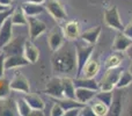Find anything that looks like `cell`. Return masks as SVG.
<instances>
[{"mask_svg": "<svg viewBox=\"0 0 132 116\" xmlns=\"http://www.w3.org/2000/svg\"><path fill=\"white\" fill-rule=\"evenodd\" d=\"M52 67L56 73L71 74L77 72V52L74 44H63L58 50L53 51Z\"/></svg>", "mask_w": 132, "mask_h": 116, "instance_id": "6da1fadb", "label": "cell"}, {"mask_svg": "<svg viewBox=\"0 0 132 116\" xmlns=\"http://www.w3.org/2000/svg\"><path fill=\"white\" fill-rule=\"evenodd\" d=\"M75 52H77V74L79 75L84 68L85 64L88 61V59L93 56L94 52V44H89L87 42L82 41L81 38L75 40Z\"/></svg>", "mask_w": 132, "mask_h": 116, "instance_id": "7a4b0ae2", "label": "cell"}, {"mask_svg": "<svg viewBox=\"0 0 132 116\" xmlns=\"http://www.w3.org/2000/svg\"><path fill=\"white\" fill-rule=\"evenodd\" d=\"M122 72H123V68H121V66L107 70L105 74L98 82V91H114Z\"/></svg>", "mask_w": 132, "mask_h": 116, "instance_id": "3957f363", "label": "cell"}, {"mask_svg": "<svg viewBox=\"0 0 132 116\" xmlns=\"http://www.w3.org/2000/svg\"><path fill=\"white\" fill-rule=\"evenodd\" d=\"M104 22L108 27L116 29L118 32H123L124 29L121 15H119V12L116 6L109 7V8H107L104 11Z\"/></svg>", "mask_w": 132, "mask_h": 116, "instance_id": "277c9868", "label": "cell"}, {"mask_svg": "<svg viewBox=\"0 0 132 116\" xmlns=\"http://www.w3.org/2000/svg\"><path fill=\"white\" fill-rule=\"evenodd\" d=\"M28 19V33H29L30 41H35L42 34L46 32V23L43 22L42 20L37 19L36 16H27Z\"/></svg>", "mask_w": 132, "mask_h": 116, "instance_id": "5b68a950", "label": "cell"}, {"mask_svg": "<svg viewBox=\"0 0 132 116\" xmlns=\"http://www.w3.org/2000/svg\"><path fill=\"white\" fill-rule=\"evenodd\" d=\"M44 7L55 20L65 21L67 19V13H66L64 6L59 0H45V6Z\"/></svg>", "mask_w": 132, "mask_h": 116, "instance_id": "8992f818", "label": "cell"}, {"mask_svg": "<svg viewBox=\"0 0 132 116\" xmlns=\"http://www.w3.org/2000/svg\"><path fill=\"white\" fill-rule=\"evenodd\" d=\"M27 41L24 36H18L15 38H12L6 45L2 48V52L6 56L16 55V53H23L24 43Z\"/></svg>", "mask_w": 132, "mask_h": 116, "instance_id": "52a82bcc", "label": "cell"}, {"mask_svg": "<svg viewBox=\"0 0 132 116\" xmlns=\"http://www.w3.org/2000/svg\"><path fill=\"white\" fill-rule=\"evenodd\" d=\"M8 86H9V89H12V91H14V92H19V93H23V94L30 93L29 80L23 74H16L15 77L11 80Z\"/></svg>", "mask_w": 132, "mask_h": 116, "instance_id": "ba28073f", "label": "cell"}, {"mask_svg": "<svg viewBox=\"0 0 132 116\" xmlns=\"http://www.w3.org/2000/svg\"><path fill=\"white\" fill-rule=\"evenodd\" d=\"M45 93L50 95L53 99H62L64 98V92H63V84L62 78L55 77L49 80L45 87Z\"/></svg>", "mask_w": 132, "mask_h": 116, "instance_id": "9c48e42d", "label": "cell"}, {"mask_svg": "<svg viewBox=\"0 0 132 116\" xmlns=\"http://www.w3.org/2000/svg\"><path fill=\"white\" fill-rule=\"evenodd\" d=\"M101 68V64L97 57H94L92 56L88 59L86 64H85L84 68H82L81 73H80L78 77H85V78H94L98 72H100Z\"/></svg>", "mask_w": 132, "mask_h": 116, "instance_id": "30bf717a", "label": "cell"}, {"mask_svg": "<svg viewBox=\"0 0 132 116\" xmlns=\"http://www.w3.org/2000/svg\"><path fill=\"white\" fill-rule=\"evenodd\" d=\"M13 22L11 16L5 20V22L0 26V49L2 50L5 45L13 38Z\"/></svg>", "mask_w": 132, "mask_h": 116, "instance_id": "8fae6325", "label": "cell"}, {"mask_svg": "<svg viewBox=\"0 0 132 116\" xmlns=\"http://www.w3.org/2000/svg\"><path fill=\"white\" fill-rule=\"evenodd\" d=\"M64 34H63V29L59 27L53 28L50 32L48 36V44L52 51H56L64 44Z\"/></svg>", "mask_w": 132, "mask_h": 116, "instance_id": "7c38bea8", "label": "cell"}, {"mask_svg": "<svg viewBox=\"0 0 132 116\" xmlns=\"http://www.w3.org/2000/svg\"><path fill=\"white\" fill-rule=\"evenodd\" d=\"M63 34L68 41H75L80 37V25L78 21H68L63 26Z\"/></svg>", "mask_w": 132, "mask_h": 116, "instance_id": "4fadbf2b", "label": "cell"}, {"mask_svg": "<svg viewBox=\"0 0 132 116\" xmlns=\"http://www.w3.org/2000/svg\"><path fill=\"white\" fill-rule=\"evenodd\" d=\"M28 59L23 56V53H16V55H9L5 58V68L12 70V68L21 67V66L29 65Z\"/></svg>", "mask_w": 132, "mask_h": 116, "instance_id": "5bb4252c", "label": "cell"}, {"mask_svg": "<svg viewBox=\"0 0 132 116\" xmlns=\"http://www.w3.org/2000/svg\"><path fill=\"white\" fill-rule=\"evenodd\" d=\"M96 92L97 91L89 89V88H84V87H75V100L79 101L82 105H86L89 101L95 99Z\"/></svg>", "mask_w": 132, "mask_h": 116, "instance_id": "9a60e30c", "label": "cell"}, {"mask_svg": "<svg viewBox=\"0 0 132 116\" xmlns=\"http://www.w3.org/2000/svg\"><path fill=\"white\" fill-rule=\"evenodd\" d=\"M132 44V38L128 37L125 34L123 33H118L115 37V41H114V44H112V49L115 51H121V52H124L129 49Z\"/></svg>", "mask_w": 132, "mask_h": 116, "instance_id": "2e32d148", "label": "cell"}, {"mask_svg": "<svg viewBox=\"0 0 132 116\" xmlns=\"http://www.w3.org/2000/svg\"><path fill=\"white\" fill-rule=\"evenodd\" d=\"M23 56L28 59V61L30 64H34L39 58V50L36 48V45L31 41L27 40L24 43V48H23Z\"/></svg>", "mask_w": 132, "mask_h": 116, "instance_id": "e0dca14e", "label": "cell"}, {"mask_svg": "<svg viewBox=\"0 0 132 116\" xmlns=\"http://www.w3.org/2000/svg\"><path fill=\"white\" fill-rule=\"evenodd\" d=\"M100 35H101V27L100 26H95V27H92L86 32L81 33L79 38H81L82 41L87 42L89 44H95L97 42Z\"/></svg>", "mask_w": 132, "mask_h": 116, "instance_id": "ac0fdd59", "label": "cell"}, {"mask_svg": "<svg viewBox=\"0 0 132 116\" xmlns=\"http://www.w3.org/2000/svg\"><path fill=\"white\" fill-rule=\"evenodd\" d=\"M21 7L27 16H37L45 11V7L42 4H35L31 1H26Z\"/></svg>", "mask_w": 132, "mask_h": 116, "instance_id": "d6986e66", "label": "cell"}, {"mask_svg": "<svg viewBox=\"0 0 132 116\" xmlns=\"http://www.w3.org/2000/svg\"><path fill=\"white\" fill-rule=\"evenodd\" d=\"M63 84V92H64V98L68 99H75V85L74 80L71 79L70 77H63L62 78Z\"/></svg>", "mask_w": 132, "mask_h": 116, "instance_id": "ffe728a7", "label": "cell"}, {"mask_svg": "<svg viewBox=\"0 0 132 116\" xmlns=\"http://www.w3.org/2000/svg\"><path fill=\"white\" fill-rule=\"evenodd\" d=\"M74 85H75V87H84V88L98 91V82L94 78L78 77L74 79Z\"/></svg>", "mask_w": 132, "mask_h": 116, "instance_id": "44dd1931", "label": "cell"}, {"mask_svg": "<svg viewBox=\"0 0 132 116\" xmlns=\"http://www.w3.org/2000/svg\"><path fill=\"white\" fill-rule=\"evenodd\" d=\"M123 59H124V56H123V52H121V51H116V52L111 53L109 57L105 59V63H104L105 70H109V68H114V67H118V66H121Z\"/></svg>", "mask_w": 132, "mask_h": 116, "instance_id": "7402d4cb", "label": "cell"}, {"mask_svg": "<svg viewBox=\"0 0 132 116\" xmlns=\"http://www.w3.org/2000/svg\"><path fill=\"white\" fill-rule=\"evenodd\" d=\"M24 99L26 101L28 102V105L30 106V108L32 109H38V110H44V108H45V103H44V101L42 100L41 98H39L38 95H36V94H24Z\"/></svg>", "mask_w": 132, "mask_h": 116, "instance_id": "603a6c76", "label": "cell"}, {"mask_svg": "<svg viewBox=\"0 0 132 116\" xmlns=\"http://www.w3.org/2000/svg\"><path fill=\"white\" fill-rule=\"evenodd\" d=\"M11 19L14 26H21L22 27V26H27V23H28L27 15L23 12L22 7H19V8L14 9L11 15Z\"/></svg>", "mask_w": 132, "mask_h": 116, "instance_id": "cb8c5ba5", "label": "cell"}, {"mask_svg": "<svg viewBox=\"0 0 132 116\" xmlns=\"http://www.w3.org/2000/svg\"><path fill=\"white\" fill-rule=\"evenodd\" d=\"M56 102H58L63 107V109L65 112L72 109V108H81L84 107L82 103H80L79 101H77L75 99H68V98H62V99H55Z\"/></svg>", "mask_w": 132, "mask_h": 116, "instance_id": "d4e9b609", "label": "cell"}, {"mask_svg": "<svg viewBox=\"0 0 132 116\" xmlns=\"http://www.w3.org/2000/svg\"><path fill=\"white\" fill-rule=\"evenodd\" d=\"M90 107H92V109H93V113L95 116H105L109 114V107H108L104 102L97 100V99H96L95 102L93 101Z\"/></svg>", "mask_w": 132, "mask_h": 116, "instance_id": "484cf974", "label": "cell"}, {"mask_svg": "<svg viewBox=\"0 0 132 116\" xmlns=\"http://www.w3.org/2000/svg\"><path fill=\"white\" fill-rule=\"evenodd\" d=\"M16 105V112H18V115L20 116H29L30 113H31V108L28 105V102L26 101L24 98L18 99L15 102Z\"/></svg>", "mask_w": 132, "mask_h": 116, "instance_id": "4316f807", "label": "cell"}, {"mask_svg": "<svg viewBox=\"0 0 132 116\" xmlns=\"http://www.w3.org/2000/svg\"><path fill=\"white\" fill-rule=\"evenodd\" d=\"M109 114L114 116H118L122 114V95H114L112 102L109 107Z\"/></svg>", "mask_w": 132, "mask_h": 116, "instance_id": "83f0119b", "label": "cell"}, {"mask_svg": "<svg viewBox=\"0 0 132 116\" xmlns=\"http://www.w3.org/2000/svg\"><path fill=\"white\" fill-rule=\"evenodd\" d=\"M132 82V74L130 71H123L119 75V79L116 84V88H125Z\"/></svg>", "mask_w": 132, "mask_h": 116, "instance_id": "f1b7e54d", "label": "cell"}, {"mask_svg": "<svg viewBox=\"0 0 132 116\" xmlns=\"http://www.w3.org/2000/svg\"><path fill=\"white\" fill-rule=\"evenodd\" d=\"M95 99L102 101V102H104L108 107H110V105H111V102H112V99H114V93H112V91H100V92H96Z\"/></svg>", "mask_w": 132, "mask_h": 116, "instance_id": "f546056e", "label": "cell"}, {"mask_svg": "<svg viewBox=\"0 0 132 116\" xmlns=\"http://www.w3.org/2000/svg\"><path fill=\"white\" fill-rule=\"evenodd\" d=\"M52 116H64L65 115V110L63 109V107L59 105L58 102H56L53 105L52 109H51V113H50Z\"/></svg>", "mask_w": 132, "mask_h": 116, "instance_id": "4dcf8cb0", "label": "cell"}, {"mask_svg": "<svg viewBox=\"0 0 132 116\" xmlns=\"http://www.w3.org/2000/svg\"><path fill=\"white\" fill-rule=\"evenodd\" d=\"M13 11H14L13 7H9V8H8V9H6V11L0 12V26H1L2 23L5 22V20H6V19L8 18V16H11V15H12Z\"/></svg>", "mask_w": 132, "mask_h": 116, "instance_id": "1f68e13d", "label": "cell"}, {"mask_svg": "<svg viewBox=\"0 0 132 116\" xmlns=\"http://www.w3.org/2000/svg\"><path fill=\"white\" fill-rule=\"evenodd\" d=\"M80 115H81V116H95V115H94V113H93L92 107H90V106H87V103H86V105H84V107L81 108Z\"/></svg>", "mask_w": 132, "mask_h": 116, "instance_id": "d6a6232c", "label": "cell"}, {"mask_svg": "<svg viewBox=\"0 0 132 116\" xmlns=\"http://www.w3.org/2000/svg\"><path fill=\"white\" fill-rule=\"evenodd\" d=\"M5 58H6V55L4 52L0 53V78L4 77L5 74Z\"/></svg>", "mask_w": 132, "mask_h": 116, "instance_id": "836d02e7", "label": "cell"}, {"mask_svg": "<svg viewBox=\"0 0 132 116\" xmlns=\"http://www.w3.org/2000/svg\"><path fill=\"white\" fill-rule=\"evenodd\" d=\"M122 33H123V34H125L128 37L132 38V20L128 23V26H126V27H124V29H123V32H122Z\"/></svg>", "mask_w": 132, "mask_h": 116, "instance_id": "e575fe53", "label": "cell"}, {"mask_svg": "<svg viewBox=\"0 0 132 116\" xmlns=\"http://www.w3.org/2000/svg\"><path fill=\"white\" fill-rule=\"evenodd\" d=\"M81 108H72V109L65 112V116H79L80 112H81Z\"/></svg>", "mask_w": 132, "mask_h": 116, "instance_id": "d590c367", "label": "cell"}, {"mask_svg": "<svg viewBox=\"0 0 132 116\" xmlns=\"http://www.w3.org/2000/svg\"><path fill=\"white\" fill-rule=\"evenodd\" d=\"M0 115H13L12 108L7 107L5 105H0Z\"/></svg>", "mask_w": 132, "mask_h": 116, "instance_id": "8d00e7d4", "label": "cell"}, {"mask_svg": "<svg viewBox=\"0 0 132 116\" xmlns=\"http://www.w3.org/2000/svg\"><path fill=\"white\" fill-rule=\"evenodd\" d=\"M12 2H13V0H0V4L4 5V6H7V7H11Z\"/></svg>", "mask_w": 132, "mask_h": 116, "instance_id": "74e56055", "label": "cell"}, {"mask_svg": "<svg viewBox=\"0 0 132 116\" xmlns=\"http://www.w3.org/2000/svg\"><path fill=\"white\" fill-rule=\"evenodd\" d=\"M126 53H128V56H129V58L132 59V44L130 47H129V49L126 50Z\"/></svg>", "mask_w": 132, "mask_h": 116, "instance_id": "f35d334b", "label": "cell"}, {"mask_svg": "<svg viewBox=\"0 0 132 116\" xmlns=\"http://www.w3.org/2000/svg\"><path fill=\"white\" fill-rule=\"evenodd\" d=\"M27 1H31L35 4H43V2H45V0H27Z\"/></svg>", "mask_w": 132, "mask_h": 116, "instance_id": "ab89813d", "label": "cell"}, {"mask_svg": "<svg viewBox=\"0 0 132 116\" xmlns=\"http://www.w3.org/2000/svg\"><path fill=\"white\" fill-rule=\"evenodd\" d=\"M9 7H7V6H4V5H1L0 4V12H4V11H6V9H8Z\"/></svg>", "mask_w": 132, "mask_h": 116, "instance_id": "60d3db41", "label": "cell"}, {"mask_svg": "<svg viewBox=\"0 0 132 116\" xmlns=\"http://www.w3.org/2000/svg\"><path fill=\"white\" fill-rule=\"evenodd\" d=\"M129 71H130V73L132 74V59H131V63H130V65H129Z\"/></svg>", "mask_w": 132, "mask_h": 116, "instance_id": "b9f144b4", "label": "cell"}, {"mask_svg": "<svg viewBox=\"0 0 132 116\" xmlns=\"http://www.w3.org/2000/svg\"><path fill=\"white\" fill-rule=\"evenodd\" d=\"M2 52V50H1V49H0V53H1Z\"/></svg>", "mask_w": 132, "mask_h": 116, "instance_id": "7bdbcfd3", "label": "cell"}]
</instances>
